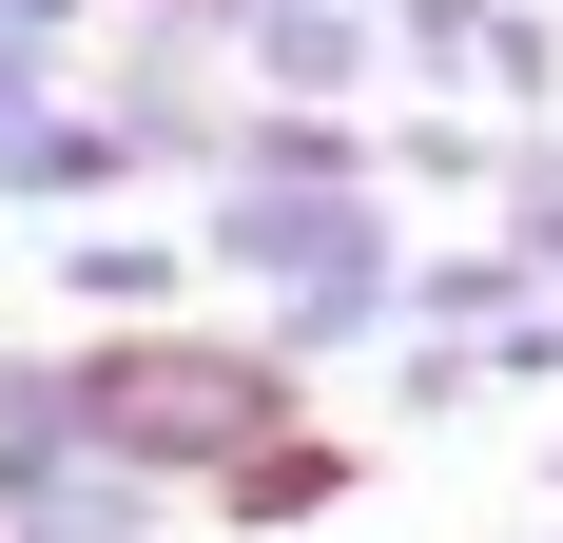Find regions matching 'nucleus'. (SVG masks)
<instances>
[{
    "label": "nucleus",
    "instance_id": "1",
    "mask_svg": "<svg viewBox=\"0 0 563 543\" xmlns=\"http://www.w3.org/2000/svg\"><path fill=\"white\" fill-rule=\"evenodd\" d=\"M78 428L136 486H214V466H253L291 428V369L273 350H175V330H136V350H78Z\"/></svg>",
    "mask_w": 563,
    "mask_h": 543
},
{
    "label": "nucleus",
    "instance_id": "2",
    "mask_svg": "<svg viewBox=\"0 0 563 543\" xmlns=\"http://www.w3.org/2000/svg\"><path fill=\"white\" fill-rule=\"evenodd\" d=\"M350 486V466H331V446H311V428H273V446H253V466H214V505H233V524H311V505H331Z\"/></svg>",
    "mask_w": 563,
    "mask_h": 543
}]
</instances>
